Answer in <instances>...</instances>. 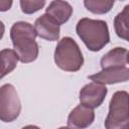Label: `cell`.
Listing matches in <instances>:
<instances>
[{"mask_svg":"<svg viewBox=\"0 0 129 129\" xmlns=\"http://www.w3.org/2000/svg\"><path fill=\"white\" fill-rule=\"evenodd\" d=\"M21 129H40V128L37 127V126H35V125H27V126L22 127Z\"/></svg>","mask_w":129,"mask_h":129,"instance_id":"cell-17","label":"cell"},{"mask_svg":"<svg viewBox=\"0 0 129 129\" xmlns=\"http://www.w3.org/2000/svg\"><path fill=\"white\" fill-rule=\"evenodd\" d=\"M95 112L92 108L82 104L74 108L68 117V126L72 129H86L93 124Z\"/></svg>","mask_w":129,"mask_h":129,"instance_id":"cell-9","label":"cell"},{"mask_svg":"<svg viewBox=\"0 0 129 129\" xmlns=\"http://www.w3.org/2000/svg\"><path fill=\"white\" fill-rule=\"evenodd\" d=\"M93 82L102 84V85H112L117 83H123L129 81V69L126 67L110 68L102 70L99 73L88 76Z\"/></svg>","mask_w":129,"mask_h":129,"instance_id":"cell-7","label":"cell"},{"mask_svg":"<svg viewBox=\"0 0 129 129\" xmlns=\"http://www.w3.org/2000/svg\"><path fill=\"white\" fill-rule=\"evenodd\" d=\"M114 1L111 0H85L84 5L87 10L95 14H105L114 6Z\"/></svg>","mask_w":129,"mask_h":129,"instance_id":"cell-14","label":"cell"},{"mask_svg":"<svg viewBox=\"0 0 129 129\" xmlns=\"http://www.w3.org/2000/svg\"><path fill=\"white\" fill-rule=\"evenodd\" d=\"M21 112V102L16 89L11 84L0 88V119L3 122H12Z\"/></svg>","mask_w":129,"mask_h":129,"instance_id":"cell-5","label":"cell"},{"mask_svg":"<svg viewBox=\"0 0 129 129\" xmlns=\"http://www.w3.org/2000/svg\"><path fill=\"white\" fill-rule=\"evenodd\" d=\"M37 33L34 26L25 21L15 22L10 29V38L19 60L23 63L34 61L38 56Z\"/></svg>","mask_w":129,"mask_h":129,"instance_id":"cell-1","label":"cell"},{"mask_svg":"<svg viewBox=\"0 0 129 129\" xmlns=\"http://www.w3.org/2000/svg\"><path fill=\"white\" fill-rule=\"evenodd\" d=\"M57 129H72V128H70V127H64V126H62V127H59V128H57Z\"/></svg>","mask_w":129,"mask_h":129,"instance_id":"cell-18","label":"cell"},{"mask_svg":"<svg viewBox=\"0 0 129 129\" xmlns=\"http://www.w3.org/2000/svg\"><path fill=\"white\" fill-rule=\"evenodd\" d=\"M20 4V8H21V11L25 14H32V13H35L36 11L40 10L41 8L44 7L45 5V1L44 0H32V1H29V0H21L19 2Z\"/></svg>","mask_w":129,"mask_h":129,"instance_id":"cell-15","label":"cell"},{"mask_svg":"<svg viewBox=\"0 0 129 129\" xmlns=\"http://www.w3.org/2000/svg\"><path fill=\"white\" fill-rule=\"evenodd\" d=\"M56 67L64 72H78L84 64V56L79 44L72 37H62L56 44L53 55Z\"/></svg>","mask_w":129,"mask_h":129,"instance_id":"cell-3","label":"cell"},{"mask_svg":"<svg viewBox=\"0 0 129 129\" xmlns=\"http://www.w3.org/2000/svg\"><path fill=\"white\" fill-rule=\"evenodd\" d=\"M45 13L48 14L59 25L66 23L73 14V7L67 1L54 0L49 3L45 9Z\"/></svg>","mask_w":129,"mask_h":129,"instance_id":"cell-10","label":"cell"},{"mask_svg":"<svg viewBox=\"0 0 129 129\" xmlns=\"http://www.w3.org/2000/svg\"><path fill=\"white\" fill-rule=\"evenodd\" d=\"M127 54L128 51L124 47H115L105 53L100 61L102 70L110 69V68H118L125 67L127 62Z\"/></svg>","mask_w":129,"mask_h":129,"instance_id":"cell-11","label":"cell"},{"mask_svg":"<svg viewBox=\"0 0 129 129\" xmlns=\"http://www.w3.org/2000/svg\"><path fill=\"white\" fill-rule=\"evenodd\" d=\"M108 89L105 85L92 82L85 85L79 94L80 103L89 108H98L104 102Z\"/></svg>","mask_w":129,"mask_h":129,"instance_id":"cell-6","label":"cell"},{"mask_svg":"<svg viewBox=\"0 0 129 129\" xmlns=\"http://www.w3.org/2000/svg\"><path fill=\"white\" fill-rule=\"evenodd\" d=\"M127 62L129 63V51H128V54H127Z\"/></svg>","mask_w":129,"mask_h":129,"instance_id":"cell-19","label":"cell"},{"mask_svg":"<svg viewBox=\"0 0 129 129\" xmlns=\"http://www.w3.org/2000/svg\"><path fill=\"white\" fill-rule=\"evenodd\" d=\"M76 31L87 48L91 51H99L110 41V33L107 22L99 19L82 18L78 21Z\"/></svg>","mask_w":129,"mask_h":129,"instance_id":"cell-2","label":"cell"},{"mask_svg":"<svg viewBox=\"0 0 129 129\" xmlns=\"http://www.w3.org/2000/svg\"><path fill=\"white\" fill-rule=\"evenodd\" d=\"M106 129H129V93L117 91L109 103V113L105 119Z\"/></svg>","mask_w":129,"mask_h":129,"instance_id":"cell-4","label":"cell"},{"mask_svg":"<svg viewBox=\"0 0 129 129\" xmlns=\"http://www.w3.org/2000/svg\"><path fill=\"white\" fill-rule=\"evenodd\" d=\"M12 5V1H5V0H2L0 1V11H6L8 10Z\"/></svg>","mask_w":129,"mask_h":129,"instance_id":"cell-16","label":"cell"},{"mask_svg":"<svg viewBox=\"0 0 129 129\" xmlns=\"http://www.w3.org/2000/svg\"><path fill=\"white\" fill-rule=\"evenodd\" d=\"M114 29L118 37L129 41V4L115 16Z\"/></svg>","mask_w":129,"mask_h":129,"instance_id":"cell-12","label":"cell"},{"mask_svg":"<svg viewBox=\"0 0 129 129\" xmlns=\"http://www.w3.org/2000/svg\"><path fill=\"white\" fill-rule=\"evenodd\" d=\"M19 60L18 54L13 49L4 48L1 50V78H4L6 75L11 73L17 66V61Z\"/></svg>","mask_w":129,"mask_h":129,"instance_id":"cell-13","label":"cell"},{"mask_svg":"<svg viewBox=\"0 0 129 129\" xmlns=\"http://www.w3.org/2000/svg\"><path fill=\"white\" fill-rule=\"evenodd\" d=\"M34 28L37 36L40 38L48 41H55L59 38L60 25L46 13L40 15L35 20Z\"/></svg>","mask_w":129,"mask_h":129,"instance_id":"cell-8","label":"cell"}]
</instances>
